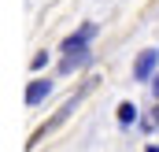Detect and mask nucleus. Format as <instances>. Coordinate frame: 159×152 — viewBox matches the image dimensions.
Returning <instances> with one entry per match:
<instances>
[{
	"label": "nucleus",
	"mask_w": 159,
	"mask_h": 152,
	"mask_svg": "<svg viewBox=\"0 0 159 152\" xmlns=\"http://www.w3.org/2000/svg\"><path fill=\"white\" fill-rule=\"evenodd\" d=\"M156 63H159V52H156V48H144V52L137 56V63H133V78H137V82L152 78V71H156Z\"/></svg>",
	"instance_id": "obj_1"
},
{
	"label": "nucleus",
	"mask_w": 159,
	"mask_h": 152,
	"mask_svg": "<svg viewBox=\"0 0 159 152\" xmlns=\"http://www.w3.org/2000/svg\"><path fill=\"white\" fill-rule=\"evenodd\" d=\"M81 63H89V48H74V52H67V56H63V63H59V71H63V74H70V71H78Z\"/></svg>",
	"instance_id": "obj_4"
},
{
	"label": "nucleus",
	"mask_w": 159,
	"mask_h": 152,
	"mask_svg": "<svg viewBox=\"0 0 159 152\" xmlns=\"http://www.w3.org/2000/svg\"><path fill=\"white\" fill-rule=\"evenodd\" d=\"M133 119H137V108H133L129 100H122V104H119V122H122V126H129Z\"/></svg>",
	"instance_id": "obj_5"
},
{
	"label": "nucleus",
	"mask_w": 159,
	"mask_h": 152,
	"mask_svg": "<svg viewBox=\"0 0 159 152\" xmlns=\"http://www.w3.org/2000/svg\"><path fill=\"white\" fill-rule=\"evenodd\" d=\"M48 93H52V82H48V78H34V82L26 85V104L34 108V104H41V100L48 97Z\"/></svg>",
	"instance_id": "obj_2"
},
{
	"label": "nucleus",
	"mask_w": 159,
	"mask_h": 152,
	"mask_svg": "<svg viewBox=\"0 0 159 152\" xmlns=\"http://www.w3.org/2000/svg\"><path fill=\"white\" fill-rule=\"evenodd\" d=\"M156 122H159V108H156Z\"/></svg>",
	"instance_id": "obj_9"
},
{
	"label": "nucleus",
	"mask_w": 159,
	"mask_h": 152,
	"mask_svg": "<svg viewBox=\"0 0 159 152\" xmlns=\"http://www.w3.org/2000/svg\"><path fill=\"white\" fill-rule=\"evenodd\" d=\"M148 152H159V149H156V145H148Z\"/></svg>",
	"instance_id": "obj_8"
},
{
	"label": "nucleus",
	"mask_w": 159,
	"mask_h": 152,
	"mask_svg": "<svg viewBox=\"0 0 159 152\" xmlns=\"http://www.w3.org/2000/svg\"><path fill=\"white\" fill-rule=\"evenodd\" d=\"M30 63H34V67H44V63H48V52H37V56H34Z\"/></svg>",
	"instance_id": "obj_6"
},
{
	"label": "nucleus",
	"mask_w": 159,
	"mask_h": 152,
	"mask_svg": "<svg viewBox=\"0 0 159 152\" xmlns=\"http://www.w3.org/2000/svg\"><path fill=\"white\" fill-rule=\"evenodd\" d=\"M93 34H96V26H93V22H85L81 30H74L70 37L63 41V52H74V48H85V45H89V37H93Z\"/></svg>",
	"instance_id": "obj_3"
},
{
	"label": "nucleus",
	"mask_w": 159,
	"mask_h": 152,
	"mask_svg": "<svg viewBox=\"0 0 159 152\" xmlns=\"http://www.w3.org/2000/svg\"><path fill=\"white\" fill-rule=\"evenodd\" d=\"M152 93H156V97H159V74H156V82H152Z\"/></svg>",
	"instance_id": "obj_7"
}]
</instances>
